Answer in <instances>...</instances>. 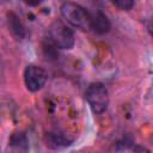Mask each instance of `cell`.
Listing matches in <instances>:
<instances>
[{"mask_svg":"<svg viewBox=\"0 0 153 153\" xmlns=\"http://www.w3.org/2000/svg\"><path fill=\"white\" fill-rule=\"evenodd\" d=\"M61 14L72 26L80 30H91L92 13L81 5L73 1H66L61 5Z\"/></svg>","mask_w":153,"mask_h":153,"instance_id":"cell-1","label":"cell"},{"mask_svg":"<svg viewBox=\"0 0 153 153\" xmlns=\"http://www.w3.org/2000/svg\"><path fill=\"white\" fill-rule=\"evenodd\" d=\"M49 41L59 49H72L75 44V36L67 24L55 20L49 29Z\"/></svg>","mask_w":153,"mask_h":153,"instance_id":"cell-2","label":"cell"},{"mask_svg":"<svg viewBox=\"0 0 153 153\" xmlns=\"http://www.w3.org/2000/svg\"><path fill=\"white\" fill-rule=\"evenodd\" d=\"M85 99L94 114H103L109 105L108 88L102 82H92L85 91Z\"/></svg>","mask_w":153,"mask_h":153,"instance_id":"cell-3","label":"cell"},{"mask_svg":"<svg viewBox=\"0 0 153 153\" xmlns=\"http://www.w3.org/2000/svg\"><path fill=\"white\" fill-rule=\"evenodd\" d=\"M48 80V73L39 66L29 65L24 69V84L31 92H37L45 85Z\"/></svg>","mask_w":153,"mask_h":153,"instance_id":"cell-4","label":"cell"},{"mask_svg":"<svg viewBox=\"0 0 153 153\" xmlns=\"http://www.w3.org/2000/svg\"><path fill=\"white\" fill-rule=\"evenodd\" d=\"M111 24L108 19V17L102 11H96V13L92 14V25L91 30L98 35H105L110 31Z\"/></svg>","mask_w":153,"mask_h":153,"instance_id":"cell-5","label":"cell"},{"mask_svg":"<svg viewBox=\"0 0 153 153\" xmlns=\"http://www.w3.org/2000/svg\"><path fill=\"white\" fill-rule=\"evenodd\" d=\"M7 23H8V27L10 30L12 31V33L17 37V38H23L24 35H25V31H24V26L22 24V22L19 20L18 16L14 14L13 12H10L7 13Z\"/></svg>","mask_w":153,"mask_h":153,"instance_id":"cell-6","label":"cell"},{"mask_svg":"<svg viewBox=\"0 0 153 153\" xmlns=\"http://www.w3.org/2000/svg\"><path fill=\"white\" fill-rule=\"evenodd\" d=\"M48 145L50 147H54V148H59V147H66V146H69V141L66 140L62 135L60 134H49L48 135Z\"/></svg>","mask_w":153,"mask_h":153,"instance_id":"cell-7","label":"cell"},{"mask_svg":"<svg viewBox=\"0 0 153 153\" xmlns=\"http://www.w3.org/2000/svg\"><path fill=\"white\" fill-rule=\"evenodd\" d=\"M112 4H114L116 7L123 10V11H129V10L135 5V2L131 1V0H118V1H114Z\"/></svg>","mask_w":153,"mask_h":153,"instance_id":"cell-8","label":"cell"},{"mask_svg":"<svg viewBox=\"0 0 153 153\" xmlns=\"http://www.w3.org/2000/svg\"><path fill=\"white\" fill-rule=\"evenodd\" d=\"M147 30L149 32V35L153 37V17L148 20V24H147Z\"/></svg>","mask_w":153,"mask_h":153,"instance_id":"cell-9","label":"cell"}]
</instances>
